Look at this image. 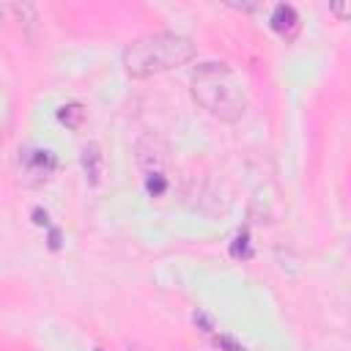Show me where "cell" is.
<instances>
[{"mask_svg": "<svg viewBox=\"0 0 351 351\" xmlns=\"http://www.w3.org/2000/svg\"><path fill=\"white\" fill-rule=\"evenodd\" d=\"M189 93L217 121L236 123L247 112V90H244V82L225 63H200L192 71Z\"/></svg>", "mask_w": 351, "mask_h": 351, "instance_id": "1", "label": "cell"}, {"mask_svg": "<svg viewBox=\"0 0 351 351\" xmlns=\"http://www.w3.org/2000/svg\"><path fill=\"white\" fill-rule=\"evenodd\" d=\"M195 52H197V47L192 44V38H186L181 33H148V36L134 38L123 49L121 63L132 80H145V77H154V74H162V71L189 63L195 58Z\"/></svg>", "mask_w": 351, "mask_h": 351, "instance_id": "2", "label": "cell"}, {"mask_svg": "<svg viewBox=\"0 0 351 351\" xmlns=\"http://www.w3.org/2000/svg\"><path fill=\"white\" fill-rule=\"evenodd\" d=\"M22 165H25V176H38V184L49 178V173L55 170V154L47 148H33L22 154Z\"/></svg>", "mask_w": 351, "mask_h": 351, "instance_id": "3", "label": "cell"}, {"mask_svg": "<svg viewBox=\"0 0 351 351\" xmlns=\"http://www.w3.org/2000/svg\"><path fill=\"white\" fill-rule=\"evenodd\" d=\"M271 27H274L285 41H291V38L299 33V16H296L293 5H288V3L274 5V11H271Z\"/></svg>", "mask_w": 351, "mask_h": 351, "instance_id": "4", "label": "cell"}, {"mask_svg": "<svg viewBox=\"0 0 351 351\" xmlns=\"http://www.w3.org/2000/svg\"><path fill=\"white\" fill-rule=\"evenodd\" d=\"M80 165H82V173H85V178H88V184L96 186V184L101 181V173H104V156H101V151H99L96 143H88V145L82 148Z\"/></svg>", "mask_w": 351, "mask_h": 351, "instance_id": "5", "label": "cell"}, {"mask_svg": "<svg viewBox=\"0 0 351 351\" xmlns=\"http://www.w3.org/2000/svg\"><path fill=\"white\" fill-rule=\"evenodd\" d=\"M58 121H60L63 126H69V129H80V126H82V121H85V107H82V104H77V101L63 104V107L58 110Z\"/></svg>", "mask_w": 351, "mask_h": 351, "instance_id": "6", "label": "cell"}, {"mask_svg": "<svg viewBox=\"0 0 351 351\" xmlns=\"http://www.w3.org/2000/svg\"><path fill=\"white\" fill-rule=\"evenodd\" d=\"M165 189H167L165 176H162L159 170H151V173L145 176V192L154 195V197H159V195H165Z\"/></svg>", "mask_w": 351, "mask_h": 351, "instance_id": "7", "label": "cell"}, {"mask_svg": "<svg viewBox=\"0 0 351 351\" xmlns=\"http://www.w3.org/2000/svg\"><path fill=\"white\" fill-rule=\"evenodd\" d=\"M214 346L219 348V351H247L239 340H233L230 335H214Z\"/></svg>", "mask_w": 351, "mask_h": 351, "instance_id": "8", "label": "cell"}, {"mask_svg": "<svg viewBox=\"0 0 351 351\" xmlns=\"http://www.w3.org/2000/svg\"><path fill=\"white\" fill-rule=\"evenodd\" d=\"M230 255H236V258H247L250 255V239H247V233H239L236 236V241L230 247Z\"/></svg>", "mask_w": 351, "mask_h": 351, "instance_id": "9", "label": "cell"}, {"mask_svg": "<svg viewBox=\"0 0 351 351\" xmlns=\"http://www.w3.org/2000/svg\"><path fill=\"white\" fill-rule=\"evenodd\" d=\"M192 321H195V326H203V332H214V324H211V318L203 313V310H195V315H192Z\"/></svg>", "mask_w": 351, "mask_h": 351, "instance_id": "10", "label": "cell"}, {"mask_svg": "<svg viewBox=\"0 0 351 351\" xmlns=\"http://www.w3.org/2000/svg\"><path fill=\"white\" fill-rule=\"evenodd\" d=\"M33 217H36V219H33L36 225H47V222H49V219H47V211H41V208H36Z\"/></svg>", "mask_w": 351, "mask_h": 351, "instance_id": "11", "label": "cell"}, {"mask_svg": "<svg viewBox=\"0 0 351 351\" xmlns=\"http://www.w3.org/2000/svg\"><path fill=\"white\" fill-rule=\"evenodd\" d=\"M49 247H52V250H58V247H60V233H58L55 228L49 230Z\"/></svg>", "mask_w": 351, "mask_h": 351, "instance_id": "12", "label": "cell"}]
</instances>
